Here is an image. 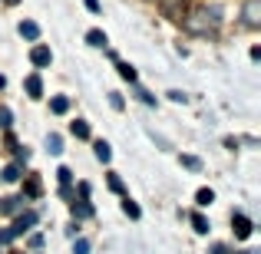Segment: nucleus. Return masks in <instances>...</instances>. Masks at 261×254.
<instances>
[{
    "instance_id": "obj_1",
    "label": "nucleus",
    "mask_w": 261,
    "mask_h": 254,
    "mask_svg": "<svg viewBox=\"0 0 261 254\" xmlns=\"http://www.w3.org/2000/svg\"><path fill=\"white\" fill-rule=\"evenodd\" d=\"M222 23V10L218 7H205V10H195L192 17H185V30H192V33H208V30H215V26Z\"/></svg>"
},
{
    "instance_id": "obj_2",
    "label": "nucleus",
    "mask_w": 261,
    "mask_h": 254,
    "mask_svg": "<svg viewBox=\"0 0 261 254\" xmlns=\"http://www.w3.org/2000/svg\"><path fill=\"white\" fill-rule=\"evenodd\" d=\"M33 224H37V211H23V215L17 218V221L10 224L7 231H0V244H10L17 235H23V231H30Z\"/></svg>"
},
{
    "instance_id": "obj_3",
    "label": "nucleus",
    "mask_w": 261,
    "mask_h": 254,
    "mask_svg": "<svg viewBox=\"0 0 261 254\" xmlns=\"http://www.w3.org/2000/svg\"><path fill=\"white\" fill-rule=\"evenodd\" d=\"M30 63H33V66H50V63H53L50 46H33V50H30Z\"/></svg>"
},
{
    "instance_id": "obj_4",
    "label": "nucleus",
    "mask_w": 261,
    "mask_h": 254,
    "mask_svg": "<svg viewBox=\"0 0 261 254\" xmlns=\"http://www.w3.org/2000/svg\"><path fill=\"white\" fill-rule=\"evenodd\" d=\"M231 228H235V238H248L251 235V221L245 215H235V218H231Z\"/></svg>"
},
{
    "instance_id": "obj_5",
    "label": "nucleus",
    "mask_w": 261,
    "mask_h": 254,
    "mask_svg": "<svg viewBox=\"0 0 261 254\" xmlns=\"http://www.w3.org/2000/svg\"><path fill=\"white\" fill-rule=\"evenodd\" d=\"M40 191H43L40 178H37V175H27V178H23V195H27V198H40Z\"/></svg>"
},
{
    "instance_id": "obj_6",
    "label": "nucleus",
    "mask_w": 261,
    "mask_h": 254,
    "mask_svg": "<svg viewBox=\"0 0 261 254\" xmlns=\"http://www.w3.org/2000/svg\"><path fill=\"white\" fill-rule=\"evenodd\" d=\"M258 13H261V0H248V7H245V23L248 26H258Z\"/></svg>"
},
{
    "instance_id": "obj_7",
    "label": "nucleus",
    "mask_w": 261,
    "mask_h": 254,
    "mask_svg": "<svg viewBox=\"0 0 261 254\" xmlns=\"http://www.w3.org/2000/svg\"><path fill=\"white\" fill-rule=\"evenodd\" d=\"M23 86H27V93H30L33 99H37V96H43V79H40L37 73H33V76H27V83H23Z\"/></svg>"
},
{
    "instance_id": "obj_8",
    "label": "nucleus",
    "mask_w": 261,
    "mask_h": 254,
    "mask_svg": "<svg viewBox=\"0 0 261 254\" xmlns=\"http://www.w3.org/2000/svg\"><path fill=\"white\" fill-rule=\"evenodd\" d=\"M20 37H23V40H37L40 37V26L33 23V20H23V23H20Z\"/></svg>"
},
{
    "instance_id": "obj_9",
    "label": "nucleus",
    "mask_w": 261,
    "mask_h": 254,
    "mask_svg": "<svg viewBox=\"0 0 261 254\" xmlns=\"http://www.w3.org/2000/svg\"><path fill=\"white\" fill-rule=\"evenodd\" d=\"M73 218H93V205H89L86 198H80V202L73 205Z\"/></svg>"
},
{
    "instance_id": "obj_10",
    "label": "nucleus",
    "mask_w": 261,
    "mask_h": 254,
    "mask_svg": "<svg viewBox=\"0 0 261 254\" xmlns=\"http://www.w3.org/2000/svg\"><path fill=\"white\" fill-rule=\"evenodd\" d=\"M20 202H23V198H0V215H13V211L20 208Z\"/></svg>"
},
{
    "instance_id": "obj_11",
    "label": "nucleus",
    "mask_w": 261,
    "mask_h": 254,
    "mask_svg": "<svg viewBox=\"0 0 261 254\" xmlns=\"http://www.w3.org/2000/svg\"><path fill=\"white\" fill-rule=\"evenodd\" d=\"M50 109H53L57 116H63L66 109H70V99H66V96H53V99H50Z\"/></svg>"
},
{
    "instance_id": "obj_12",
    "label": "nucleus",
    "mask_w": 261,
    "mask_h": 254,
    "mask_svg": "<svg viewBox=\"0 0 261 254\" xmlns=\"http://www.w3.org/2000/svg\"><path fill=\"white\" fill-rule=\"evenodd\" d=\"M46 149H50L53 155H60V152H63V139H60L57 132H50V135H46Z\"/></svg>"
},
{
    "instance_id": "obj_13",
    "label": "nucleus",
    "mask_w": 261,
    "mask_h": 254,
    "mask_svg": "<svg viewBox=\"0 0 261 254\" xmlns=\"http://www.w3.org/2000/svg\"><path fill=\"white\" fill-rule=\"evenodd\" d=\"M86 43L89 46H106V33H102V30H89L86 33Z\"/></svg>"
},
{
    "instance_id": "obj_14",
    "label": "nucleus",
    "mask_w": 261,
    "mask_h": 254,
    "mask_svg": "<svg viewBox=\"0 0 261 254\" xmlns=\"http://www.w3.org/2000/svg\"><path fill=\"white\" fill-rule=\"evenodd\" d=\"M195 202H198V205H202V208H205V205H212V202H215V191H212V188H198Z\"/></svg>"
},
{
    "instance_id": "obj_15",
    "label": "nucleus",
    "mask_w": 261,
    "mask_h": 254,
    "mask_svg": "<svg viewBox=\"0 0 261 254\" xmlns=\"http://www.w3.org/2000/svg\"><path fill=\"white\" fill-rule=\"evenodd\" d=\"M192 228H195L198 235H208V221H205V218L198 215V211H195V215H192Z\"/></svg>"
},
{
    "instance_id": "obj_16",
    "label": "nucleus",
    "mask_w": 261,
    "mask_h": 254,
    "mask_svg": "<svg viewBox=\"0 0 261 254\" xmlns=\"http://www.w3.org/2000/svg\"><path fill=\"white\" fill-rule=\"evenodd\" d=\"M96 159H99V162H109V159H113V152H109V146H106V142H96Z\"/></svg>"
},
{
    "instance_id": "obj_17",
    "label": "nucleus",
    "mask_w": 261,
    "mask_h": 254,
    "mask_svg": "<svg viewBox=\"0 0 261 254\" xmlns=\"http://www.w3.org/2000/svg\"><path fill=\"white\" fill-rule=\"evenodd\" d=\"M0 178H4V182H17V178H20V165H7L4 172H0Z\"/></svg>"
},
{
    "instance_id": "obj_18",
    "label": "nucleus",
    "mask_w": 261,
    "mask_h": 254,
    "mask_svg": "<svg viewBox=\"0 0 261 254\" xmlns=\"http://www.w3.org/2000/svg\"><path fill=\"white\" fill-rule=\"evenodd\" d=\"M122 211H126L129 218H139V215H142V211H139V205H136L133 198H126V202H122Z\"/></svg>"
},
{
    "instance_id": "obj_19",
    "label": "nucleus",
    "mask_w": 261,
    "mask_h": 254,
    "mask_svg": "<svg viewBox=\"0 0 261 254\" xmlns=\"http://www.w3.org/2000/svg\"><path fill=\"white\" fill-rule=\"evenodd\" d=\"M116 63H119V60H116ZM119 76L122 79H129V83H136V70L129 63H119Z\"/></svg>"
},
{
    "instance_id": "obj_20",
    "label": "nucleus",
    "mask_w": 261,
    "mask_h": 254,
    "mask_svg": "<svg viewBox=\"0 0 261 254\" xmlns=\"http://www.w3.org/2000/svg\"><path fill=\"white\" fill-rule=\"evenodd\" d=\"M73 135L76 139H89V122H73Z\"/></svg>"
},
{
    "instance_id": "obj_21",
    "label": "nucleus",
    "mask_w": 261,
    "mask_h": 254,
    "mask_svg": "<svg viewBox=\"0 0 261 254\" xmlns=\"http://www.w3.org/2000/svg\"><path fill=\"white\" fill-rule=\"evenodd\" d=\"M10 119H13V116H10V109H7V106H0V129H10Z\"/></svg>"
},
{
    "instance_id": "obj_22",
    "label": "nucleus",
    "mask_w": 261,
    "mask_h": 254,
    "mask_svg": "<svg viewBox=\"0 0 261 254\" xmlns=\"http://www.w3.org/2000/svg\"><path fill=\"white\" fill-rule=\"evenodd\" d=\"M109 188H113V191H119V195H122V178L116 175V172H109Z\"/></svg>"
},
{
    "instance_id": "obj_23",
    "label": "nucleus",
    "mask_w": 261,
    "mask_h": 254,
    "mask_svg": "<svg viewBox=\"0 0 261 254\" xmlns=\"http://www.w3.org/2000/svg\"><path fill=\"white\" fill-rule=\"evenodd\" d=\"M57 178H60V185H70V182H73V172H70V168L63 165V168L57 172Z\"/></svg>"
},
{
    "instance_id": "obj_24",
    "label": "nucleus",
    "mask_w": 261,
    "mask_h": 254,
    "mask_svg": "<svg viewBox=\"0 0 261 254\" xmlns=\"http://www.w3.org/2000/svg\"><path fill=\"white\" fill-rule=\"evenodd\" d=\"M73 254H89V241H86V238H80V241L73 244Z\"/></svg>"
},
{
    "instance_id": "obj_25",
    "label": "nucleus",
    "mask_w": 261,
    "mask_h": 254,
    "mask_svg": "<svg viewBox=\"0 0 261 254\" xmlns=\"http://www.w3.org/2000/svg\"><path fill=\"white\" fill-rule=\"evenodd\" d=\"M182 165L185 168H202V162H198L195 155H182Z\"/></svg>"
},
{
    "instance_id": "obj_26",
    "label": "nucleus",
    "mask_w": 261,
    "mask_h": 254,
    "mask_svg": "<svg viewBox=\"0 0 261 254\" xmlns=\"http://www.w3.org/2000/svg\"><path fill=\"white\" fill-rule=\"evenodd\" d=\"M136 96H139L146 106H152V102H155V96H152V93H146V89H136Z\"/></svg>"
},
{
    "instance_id": "obj_27",
    "label": "nucleus",
    "mask_w": 261,
    "mask_h": 254,
    "mask_svg": "<svg viewBox=\"0 0 261 254\" xmlns=\"http://www.w3.org/2000/svg\"><path fill=\"white\" fill-rule=\"evenodd\" d=\"M27 244H30L33 251H37V248H43V235H30V241H27Z\"/></svg>"
},
{
    "instance_id": "obj_28",
    "label": "nucleus",
    "mask_w": 261,
    "mask_h": 254,
    "mask_svg": "<svg viewBox=\"0 0 261 254\" xmlns=\"http://www.w3.org/2000/svg\"><path fill=\"white\" fill-rule=\"evenodd\" d=\"M13 152H17V165H20V162H27V159H30V152H27V149H20V146L13 149Z\"/></svg>"
},
{
    "instance_id": "obj_29",
    "label": "nucleus",
    "mask_w": 261,
    "mask_h": 254,
    "mask_svg": "<svg viewBox=\"0 0 261 254\" xmlns=\"http://www.w3.org/2000/svg\"><path fill=\"white\" fill-rule=\"evenodd\" d=\"M109 102H113V109H122V96L119 93H109Z\"/></svg>"
},
{
    "instance_id": "obj_30",
    "label": "nucleus",
    "mask_w": 261,
    "mask_h": 254,
    "mask_svg": "<svg viewBox=\"0 0 261 254\" xmlns=\"http://www.w3.org/2000/svg\"><path fill=\"white\" fill-rule=\"evenodd\" d=\"M86 4V10H93V13H99V0H83Z\"/></svg>"
},
{
    "instance_id": "obj_31",
    "label": "nucleus",
    "mask_w": 261,
    "mask_h": 254,
    "mask_svg": "<svg viewBox=\"0 0 261 254\" xmlns=\"http://www.w3.org/2000/svg\"><path fill=\"white\" fill-rule=\"evenodd\" d=\"M169 99H175V102H185V93H178V89H172V93H169Z\"/></svg>"
},
{
    "instance_id": "obj_32",
    "label": "nucleus",
    "mask_w": 261,
    "mask_h": 254,
    "mask_svg": "<svg viewBox=\"0 0 261 254\" xmlns=\"http://www.w3.org/2000/svg\"><path fill=\"white\" fill-rule=\"evenodd\" d=\"M212 254H228V248H225V244H215V248H212Z\"/></svg>"
},
{
    "instance_id": "obj_33",
    "label": "nucleus",
    "mask_w": 261,
    "mask_h": 254,
    "mask_svg": "<svg viewBox=\"0 0 261 254\" xmlns=\"http://www.w3.org/2000/svg\"><path fill=\"white\" fill-rule=\"evenodd\" d=\"M4 86H7V79H4V76H0V89H4Z\"/></svg>"
},
{
    "instance_id": "obj_34",
    "label": "nucleus",
    "mask_w": 261,
    "mask_h": 254,
    "mask_svg": "<svg viewBox=\"0 0 261 254\" xmlns=\"http://www.w3.org/2000/svg\"><path fill=\"white\" fill-rule=\"evenodd\" d=\"M13 254H17V251H13Z\"/></svg>"
}]
</instances>
